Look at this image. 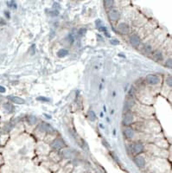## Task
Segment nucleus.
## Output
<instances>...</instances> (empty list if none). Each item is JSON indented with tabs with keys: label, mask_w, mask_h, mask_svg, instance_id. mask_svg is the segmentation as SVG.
Masks as SVG:
<instances>
[{
	"label": "nucleus",
	"mask_w": 172,
	"mask_h": 173,
	"mask_svg": "<svg viewBox=\"0 0 172 173\" xmlns=\"http://www.w3.org/2000/svg\"><path fill=\"white\" fill-rule=\"evenodd\" d=\"M143 51L146 54V55H150L152 53V46L149 43H146V44L143 45Z\"/></svg>",
	"instance_id": "obj_14"
},
{
	"label": "nucleus",
	"mask_w": 172,
	"mask_h": 173,
	"mask_svg": "<svg viewBox=\"0 0 172 173\" xmlns=\"http://www.w3.org/2000/svg\"><path fill=\"white\" fill-rule=\"evenodd\" d=\"M87 116H88V119L91 120V121H95L97 119V117H96V114L95 112H93V110H89L88 112H87Z\"/></svg>",
	"instance_id": "obj_16"
},
{
	"label": "nucleus",
	"mask_w": 172,
	"mask_h": 173,
	"mask_svg": "<svg viewBox=\"0 0 172 173\" xmlns=\"http://www.w3.org/2000/svg\"><path fill=\"white\" fill-rule=\"evenodd\" d=\"M145 81L149 85H151V86H155V85H157L160 82V78L158 75L157 74H149L146 75L145 77Z\"/></svg>",
	"instance_id": "obj_1"
},
{
	"label": "nucleus",
	"mask_w": 172,
	"mask_h": 173,
	"mask_svg": "<svg viewBox=\"0 0 172 173\" xmlns=\"http://www.w3.org/2000/svg\"><path fill=\"white\" fill-rule=\"evenodd\" d=\"M134 162L138 168H143L145 166V159L142 156H137L134 158Z\"/></svg>",
	"instance_id": "obj_10"
},
{
	"label": "nucleus",
	"mask_w": 172,
	"mask_h": 173,
	"mask_svg": "<svg viewBox=\"0 0 172 173\" xmlns=\"http://www.w3.org/2000/svg\"><path fill=\"white\" fill-rule=\"evenodd\" d=\"M153 59L157 61H162L164 60V54L160 50H156L153 52Z\"/></svg>",
	"instance_id": "obj_11"
},
{
	"label": "nucleus",
	"mask_w": 172,
	"mask_h": 173,
	"mask_svg": "<svg viewBox=\"0 0 172 173\" xmlns=\"http://www.w3.org/2000/svg\"><path fill=\"white\" fill-rule=\"evenodd\" d=\"M165 83L167 84L168 87L172 88V75H170V76L167 77L166 80H165Z\"/></svg>",
	"instance_id": "obj_22"
},
{
	"label": "nucleus",
	"mask_w": 172,
	"mask_h": 173,
	"mask_svg": "<svg viewBox=\"0 0 172 173\" xmlns=\"http://www.w3.org/2000/svg\"><path fill=\"white\" fill-rule=\"evenodd\" d=\"M6 91L5 88V87H2V86H0V93H5Z\"/></svg>",
	"instance_id": "obj_28"
},
{
	"label": "nucleus",
	"mask_w": 172,
	"mask_h": 173,
	"mask_svg": "<svg viewBox=\"0 0 172 173\" xmlns=\"http://www.w3.org/2000/svg\"><path fill=\"white\" fill-rule=\"evenodd\" d=\"M86 32V29H80V31H79V34H80V35H84Z\"/></svg>",
	"instance_id": "obj_27"
},
{
	"label": "nucleus",
	"mask_w": 172,
	"mask_h": 173,
	"mask_svg": "<svg viewBox=\"0 0 172 173\" xmlns=\"http://www.w3.org/2000/svg\"><path fill=\"white\" fill-rule=\"evenodd\" d=\"M4 108L5 109L6 111H8V112H13V110H14V106H12L11 103H9V102H7V103H5L4 105Z\"/></svg>",
	"instance_id": "obj_17"
},
{
	"label": "nucleus",
	"mask_w": 172,
	"mask_h": 173,
	"mask_svg": "<svg viewBox=\"0 0 172 173\" xmlns=\"http://www.w3.org/2000/svg\"><path fill=\"white\" fill-rule=\"evenodd\" d=\"M132 122H133V115H132V113L129 112H126L125 116H124V119H123V124L126 126H128Z\"/></svg>",
	"instance_id": "obj_9"
},
{
	"label": "nucleus",
	"mask_w": 172,
	"mask_h": 173,
	"mask_svg": "<svg viewBox=\"0 0 172 173\" xmlns=\"http://www.w3.org/2000/svg\"><path fill=\"white\" fill-rule=\"evenodd\" d=\"M143 149H144V147H143V144H141V143H135L132 146V153L135 154V155L141 154L143 151Z\"/></svg>",
	"instance_id": "obj_3"
},
{
	"label": "nucleus",
	"mask_w": 172,
	"mask_h": 173,
	"mask_svg": "<svg viewBox=\"0 0 172 173\" xmlns=\"http://www.w3.org/2000/svg\"><path fill=\"white\" fill-rule=\"evenodd\" d=\"M108 17L111 21L113 22H117L120 17V12L116 10H112L108 12Z\"/></svg>",
	"instance_id": "obj_7"
},
{
	"label": "nucleus",
	"mask_w": 172,
	"mask_h": 173,
	"mask_svg": "<svg viewBox=\"0 0 172 173\" xmlns=\"http://www.w3.org/2000/svg\"><path fill=\"white\" fill-rule=\"evenodd\" d=\"M37 130H39L40 132H46V133H54V129L52 128L51 126L47 123L40 124L38 126V127H37Z\"/></svg>",
	"instance_id": "obj_5"
},
{
	"label": "nucleus",
	"mask_w": 172,
	"mask_h": 173,
	"mask_svg": "<svg viewBox=\"0 0 172 173\" xmlns=\"http://www.w3.org/2000/svg\"><path fill=\"white\" fill-rule=\"evenodd\" d=\"M124 133H125V136L127 139H132L134 137V131H133V129L129 127V126L125 128Z\"/></svg>",
	"instance_id": "obj_12"
},
{
	"label": "nucleus",
	"mask_w": 172,
	"mask_h": 173,
	"mask_svg": "<svg viewBox=\"0 0 172 173\" xmlns=\"http://www.w3.org/2000/svg\"><path fill=\"white\" fill-rule=\"evenodd\" d=\"M126 105L128 108H131V107L134 105V101H132V100H129V101H126Z\"/></svg>",
	"instance_id": "obj_23"
},
{
	"label": "nucleus",
	"mask_w": 172,
	"mask_h": 173,
	"mask_svg": "<svg viewBox=\"0 0 172 173\" xmlns=\"http://www.w3.org/2000/svg\"><path fill=\"white\" fill-rule=\"evenodd\" d=\"M130 43H131V44L133 47L138 48V46L140 45V43H141V39H140V37L138 36V35L134 34V35H132L130 36Z\"/></svg>",
	"instance_id": "obj_6"
},
{
	"label": "nucleus",
	"mask_w": 172,
	"mask_h": 173,
	"mask_svg": "<svg viewBox=\"0 0 172 173\" xmlns=\"http://www.w3.org/2000/svg\"><path fill=\"white\" fill-rule=\"evenodd\" d=\"M164 66L168 67V68H171L172 69V57H170L167 60H165V61H164Z\"/></svg>",
	"instance_id": "obj_20"
},
{
	"label": "nucleus",
	"mask_w": 172,
	"mask_h": 173,
	"mask_svg": "<svg viewBox=\"0 0 172 173\" xmlns=\"http://www.w3.org/2000/svg\"><path fill=\"white\" fill-rule=\"evenodd\" d=\"M5 16L7 17V18H10V14H9V12H8V11H5Z\"/></svg>",
	"instance_id": "obj_29"
},
{
	"label": "nucleus",
	"mask_w": 172,
	"mask_h": 173,
	"mask_svg": "<svg viewBox=\"0 0 172 173\" xmlns=\"http://www.w3.org/2000/svg\"><path fill=\"white\" fill-rule=\"evenodd\" d=\"M118 30L122 35H127V34L130 32V27H129L128 24H126V22H122V23L119 24Z\"/></svg>",
	"instance_id": "obj_4"
},
{
	"label": "nucleus",
	"mask_w": 172,
	"mask_h": 173,
	"mask_svg": "<svg viewBox=\"0 0 172 173\" xmlns=\"http://www.w3.org/2000/svg\"><path fill=\"white\" fill-rule=\"evenodd\" d=\"M36 100H37V101H49V99H47V98H44V97H38Z\"/></svg>",
	"instance_id": "obj_26"
},
{
	"label": "nucleus",
	"mask_w": 172,
	"mask_h": 173,
	"mask_svg": "<svg viewBox=\"0 0 172 173\" xmlns=\"http://www.w3.org/2000/svg\"><path fill=\"white\" fill-rule=\"evenodd\" d=\"M113 5H114V1H113V0H105L104 1V6L106 8H111L113 6Z\"/></svg>",
	"instance_id": "obj_18"
},
{
	"label": "nucleus",
	"mask_w": 172,
	"mask_h": 173,
	"mask_svg": "<svg viewBox=\"0 0 172 173\" xmlns=\"http://www.w3.org/2000/svg\"><path fill=\"white\" fill-rule=\"evenodd\" d=\"M67 40H69V42L71 43H73V41H74V37H73V36L72 35H69L68 36H67Z\"/></svg>",
	"instance_id": "obj_24"
},
{
	"label": "nucleus",
	"mask_w": 172,
	"mask_h": 173,
	"mask_svg": "<svg viewBox=\"0 0 172 173\" xmlns=\"http://www.w3.org/2000/svg\"><path fill=\"white\" fill-rule=\"evenodd\" d=\"M66 146V144H65V142L63 141L62 139H60V138H58V139H56V140H54L53 142H52L51 144V147L54 149V150H62V148H64Z\"/></svg>",
	"instance_id": "obj_2"
},
{
	"label": "nucleus",
	"mask_w": 172,
	"mask_h": 173,
	"mask_svg": "<svg viewBox=\"0 0 172 173\" xmlns=\"http://www.w3.org/2000/svg\"><path fill=\"white\" fill-rule=\"evenodd\" d=\"M8 100L10 101H12V103H15V104H18V105H23L25 103V101L18 97V96H13V95H9L8 97Z\"/></svg>",
	"instance_id": "obj_8"
},
{
	"label": "nucleus",
	"mask_w": 172,
	"mask_h": 173,
	"mask_svg": "<svg viewBox=\"0 0 172 173\" xmlns=\"http://www.w3.org/2000/svg\"><path fill=\"white\" fill-rule=\"evenodd\" d=\"M27 121H28L29 125H34L37 121V119L35 117V116H29V117L27 118Z\"/></svg>",
	"instance_id": "obj_19"
},
{
	"label": "nucleus",
	"mask_w": 172,
	"mask_h": 173,
	"mask_svg": "<svg viewBox=\"0 0 172 173\" xmlns=\"http://www.w3.org/2000/svg\"><path fill=\"white\" fill-rule=\"evenodd\" d=\"M7 5H8V7L12 8V9H16L17 8V4H16L15 1H8L7 2Z\"/></svg>",
	"instance_id": "obj_21"
},
{
	"label": "nucleus",
	"mask_w": 172,
	"mask_h": 173,
	"mask_svg": "<svg viewBox=\"0 0 172 173\" xmlns=\"http://www.w3.org/2000/svg\"><path fill=\"white\" fill-rule=\"evenodd\" d=\"M110 42H111V43H112V44H113V45H118L119 43H120V42H119L117 39L111 40Z\"/></svg>",
	"instance_id": "obj_25"
},
{
	"label": "nucleus",
	"mask_w": 172,
	"mask_h": 173,
	"mask_svg": "<svg viewBox=\"0 0 172 173\" xmlns=\"http://www.w3.org/2000/svg\"><path fill=\"white\" fill-rule=\"evenodd\" d=\"M68 54H69V50H66V49H61V50L57 52V56L58 57H60V58L65 57Z\"/></svg>",
	"instance_id": "obj_15"
},
{
	"label": "nucleus",
	"mask_w": 172,
	"mask_h": 173,
	"mask_svg": "<svg viewBox=\"0 0 172 173\" xmlns=\"http://www.w3.org/2000/svg\"><path fill=\"white\" fill-rule=\"evenodd\" d=\"M62 155L64 158H72V157H74V156H75L74 151L69 150V149L64 150V151L62 152Z\"/></svg>",
	"instance_id": "obj_13"
}]
</instances>
